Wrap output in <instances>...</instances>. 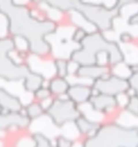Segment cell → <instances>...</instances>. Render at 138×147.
Listing matches in <instances>:
<instances>
[{
  "instance_id": "cell-1",
  "label": "cell",
  "mask_w": 138,
  "mask_h": 147,
  "mask_svg": "<svg viewBox=\"0 0 138 147\" xmlns=\"http://www.w3.org/2000/svg\"><path fill=\"white\" fill-rule=\"evenodd\" d=\"M0 11L9 18L10 34L25 37L30 45L53 33L57 25L51 21L38 22L30 16L29 7L16 5L12 1H0Z\"/></svg>"
},
{
  "instance_id": "cell-2",
  "label": "cell",
  "mask_w": 138,
  "mask_h": 147,
  "mask_svg": "<svg viewBox=\"0 0 138 147\" xmlns=\"http://www.w3.org/2000/svg\"><path fill=\"white\" fill-rule=\"evenodd\" d=\"M76 27L65 22L57 25L56 30L45 37L51 47V56L55 60H70L72 55L81 48V45L72 40Z\"/></svg>"
},
{
  "instance_id": "cell-3",
  "label": "cell",
  "mask_w": 138,
  "mask_h": 147,
  "mask_svg": "<svg viewBox=\"0 0 138 147\" xmlns=\"http://www.w3.org/2000/svg\"><path fill=\"white\" fill-rule=\"evenodd\" d=\"M101 1H77L76 9L81 11L85 16L98 28L100 33H104L113 28V22L118 16V9L107 10Z\"/></svg>"
},
{
  "instance_id": "cell-4",
  "label": "cell",
  "mask_w": 138,
  "mask_h": 147,
  "mask_svg": "<svg viewBox=\"0 0 138 147\" xmlns=\"http://www.w3.org/2000/svg\"><path fill=\"white\" fill-rule=\"evenodd\" d=\"M81 46L91 53H93L94 56L99 51H107L111 58V65L124 61V56L120 45L117 42L106 40L100 32L88 35L83 42L81 44Z\"/></svg>"
},
{
  "instance_id": "cell-5",
  "label": "cell",
  "mask_w": 138,
  "mask_h": 147,
  "mask_svg": "<svg viewBox=\"0 0 138 147\" xmlns=\"http://www.w3.org/2000/svg\"><path fill=\"white\" fill-rule=\"evenodd\" d=\"M27 130L33 135H40L47 138L56 147V138L59 136V126L54 122L48 113H44L40 118L31 120Z\"/></svg>"
},
{
  "instance_id": "cell-6",
  "label": "cell",
  "mask_w": 138,
  "mask_h": 147,
  "mask_svg": "<svg viewBox=\"0 0 138 147\" xmlns=\"http://www.w3.org/2000/svg\"><path fill=\"white\" fill-rule=\"evenodd\" d=\"M47 113L58 126L63 125L67 122L76 121L80 117L78 106L72 100L59 101L55 99L53 107Z\"/></svg>"
},
{
  "instance_id": "cell-7",
  "label": "cell",
  "mask_w": 138,
  "mask_h": 147,
  "mask_svg": "<svg viewBox=\"0 0 138 147\" xmlns=\"http://www.w3.org/2000/svg\"><path fill=\"white\" fill-rule=\"evenodd\" d=\"M25 64L30 70V72L41 75L43 79L52 80L55 76H57L56 63L55 59H53L52 56L41 57L33 53H29Z\"/></svg>"
},
{
  "instance_id": "cell-8",
  "label": "cell",
  "mask_w": 138,
  "mask_h": 147,
  "mask_svg": "<svg viewBox=\"0 0 138 147\" xmlns=\"http://www.w3.org/2000/svg\"><path fill=\"white\" fill-rule=\"evenodd\" d=\"M30 73V70L24 65H16L8 57H0V79L11 82L24 81Z\"/></svg>"
},
{
  "instance_id": "cell-9",
  "label": "cell",
  "mask_w": 138,
  "mask_h": 147,
  "mask_svg": "<svg viewBox=\"0 0 138 147\" xmlns=\"http://www.w3.org/2000/svg\"><path fill=\"white\" fill-rule=\"evenodd\" d=\"M93 88L96 89L100 94L116 96L121 93H125L129 88V83L125 80L117 79L112 75L109 80H98L93 85Z\"/></svg>"
},
{
  "instance_id": "cell-10",
  "label": "cell",
  "mask_w": 138,
  "mask_h": 147,
  "mask_svg": "<svg viewBox=\"0 0 138 147\" xmlns=\"http://www.w3.org/2000/svg\"><path fill=\"white\" fill-rule=\"evenodd\" d=\"M31 120L20 112H1L0 113V130H8L12 126H18L27 130Z\"/></svg>"
},
{
  "instance_id": "cell-11",
  "label": "cell",
  "mask_w": 138,
  "mask_h": 147,
  "mask_svg": "<svg viewBox=\"0 0 138 147\" xmlns=\"http://www.w3.org/2000/svg\"><path fill=\"white\" fill-rule=\"evenodd\" d=\"M66 13H67V22L70 23L76 28H80V30L85 31L88 35L99 32L98 28L85 18V14L81 11L76 9V7H74V9L69 10L68 12H66Z\"/></svg>"
},
{
  "instance_id": "cell-12",
  "label": "cell",
  "mask_w": 138,
  "mask_h": 147,
  "mask_svg": "<svg viewBox=\"0 0 138 147\" xmlns=\"http://www.w3.org/2000/svg\"><path fill=\"white\" fill-rule=\"evenodd\" d=\"M5 147H37L36 137L29 130H22L14 135H9Z\"/></svg>"
},
{
  "instance_id": "cell-13",
  "label": "cell",
  "mask_w": 138,
  "mask_h": 147,
  "mask_svg": "<svg viewBox=\"0 0 138 147\" xmlns=\"http://www.w3.org/2000/svg\"><path fill=\"white\" fill-rule=\"evenodd\" d=\"M77 106H78V111L80 113V117L85 118L92 123H96L100 125L105 124L106 117L104 115V112L96 109L90 101H87V102H83V104H80Z\"/></svg>"
},
{
  "instance_id": "cell-14",
  "label": "cell",
  "mask_w": 138,
  "mask_h": 147,
  "mask_svg": "<svg viewBox=\"0 0 138 147\" xmlns=\"http://www.w3.org/2000/svg\"><path fill=\"white\" fill-rule=\"evenodd\" d=\"M78 75L96 82L98 80H109L112 76V73L110 68H103L96 64H92L88 67H80Z\"/></svg>"
},
{
  "instance_id": "cell-15",
  "label": "cell",
  "mask_w": 138,
  "mask_h": 147,
  "mask_svg": "<svg viewBox=\"0 0 138 147\" xmlns=\"http://www.w3.org/2000/svg\"><path fill=\"white\" fill-rule=\"evenodd\" d=\"M68 94L70 99L76 105H80L89 101L92 96V87L82 86V85H74L68 89Z\"/></svg>"
},
{
  "instance_id": "cell-16",
  "label": "cell",
  "mask_w": 138,
  "mask_h": 147,
  "mask_svg": "<svg viewBox=\"0 0 138 147\" xmlns=\"http://www.w3.org/2000/svg\"><path fill=\"white\" fill-rule=\"evenodd\" d=\"M76 124L79 129L81 136L85 138V141L93 138L98 134V132L102 126L100 124H96V123H92V122L88 121L82 117H79L76 120Z\"/></svg>"
},
{
  "instance_id": "cell-17",
  "label": "cell",
  "mask_w": 138,
  "mask_h": 147,
  "mask_svg": "<svg viewBox=\"0 0 138 147\" xmlns=\"http://www.w3.org/2000/svg\"><path fill=\"white\" fill-rule=\"evenodd\" d=\"M89 101L92 104V106L96 109L102 111L104 113L107 110H110L112 108L116 107L115 97L114 96H109V95L99 94V95H96V96H92Z\"/></svg>"
},
{
  "instance_id": "cell-18",
  "label": "cell",
  "mask_w": 138,
  "mask_h": 147,
  "mask_svg": "<svg viewBox=\"0 0 138 147\" xmlns=\"http://www.w3.org/2000/svg\"><path fill=\"white\" fill-rule=\"evenodd\" d=\"M59 135L66 137L72 142H76L78 140H85L80 134L79 129L76 124V121L67 122V123L59 126Z\"/></svg>"
},
{
  "instance_id": "cell-19",
  "label": "cell",
  "mask_w": 138,
  "mask_h": 147,
  "mask_svg": "<svg viewBox=\"0 0 138 147\" xmlns=\"http://www.w3.org/2000/svg\"><path fill=\"white\" fill-rule=\"evenodd\" d=\"M71 59L74 60L77 63H79L80 67H88V65L96 64V56L91 53L90 51H88L87 49L82 48V46L79 50H77L72 55Z\"/></svg>"
},
{
  "instance_id": "cell-20",
  "label": "cell",
  "mask_w": 138,
  "mask_h": 147,
  "mask_svg": "<svg viewBox=\"0 0 138 147\" xmlns=\"http://www.w3.org/2000/svg\"><path fill=\"white\" fill-rule=\"evenodd\" d=\"M110 70H111V73L113 76H115L117 79L125 80V81H128L133 75L132 70H130V65L125 61L113 64L110 67Z\"/></svg>"
},
{
  "instance_id": "cell-21",
  "label": "cell",
  "mask_w": 138,
  "mask_h": 147,
  "mask_svg": "<svg viewBox=\"0 0 138 147\" xmlns=\"http://www.w3.org/2000/svg\"><path fill=\"white\" fill-rule=\"evenodd\" d=\"M70 87L67 80L64 78H59V76H55L54 79L49 80V90L54 97L58 96L64 93H68V89Z\"/></svg>"
},
{
  "instance_id": "cell-22",
  "label": "cell",
  "mask_w": 138,
  "mask_h": 147,
  "mask_svg": "<svg viewBox=\"0 0 138 147\" xmlns=\"http://www.w3.org/2000/svg\"><path fill=\"white\" fill-rule=\"evenodd\" d=\"M44 80L41 75L35 73H32L30 72L29 75L24 79L23 81V84H24V88L27 92H30V93H35L37 89H40L43 86V83H44Z\"/></svg>"
},
{
  "instance_id": "cell-23",
  "label": "cell",
  "mask_w": 138,
  "mask_h": 147,
  "mask_svg": "<svg viewBox=\"0 0 138 147\" xmlns=\"http://www.w3.org/2000/svg\"><path fill=\"white\" fill-rule=\"evenodd\" d=\"M24 108H25L27 117L30 120L37 119V118H40V117L45 113L44 110L42 109L41 105H40V102H37V101H33V102H31L30 105L24 107Z\"/></svg>"
},
{
  "instance_id": "cell-24",
  "label": "cell",
  "mask_w": 138,
  "mask_h": 147,
  "mask_svg": "<svg viewBox=\"0 0 138 147\" xmlns=\"http://www.w3.org/2000/svg\"><path fill=\"white\" fill-rule=\"evenodd\" d=\"M13 44H14V49L21 53H30V42L25 37L20 36V35H13L12 36Z\"/></svg>"
},
{
  "instance_id": "cell-25",
  "label": "cell",
  "mask_w": 138,
  "mask_h": 147,
  "mask_svg": "<svg viewBox=\"0 0 138 147\" xmlns=\"http://www.w3.org/2000/svg\"><path fill=\"white\" fill-rule=\"evenodd\" d=\"M14 49L12 36L0 38V57H7L8 53Z\"/></svg>"
},
{
  "instance_id": "cell-26",
  "label": "cell",
  "mask_w": 138,
  "mask_h": 147,
  "mask_svg": "<svg viewBox=\"0 0 138 147\" xmlns=\"http://www.w3.org/2000/svg\"><path fill=\"white\" fill-rule=\"evenodd\" d=\"M11 36L10 34V21L9 18L2 11H0V38Z\"/></svg>"
},
{
  "instance_id": "cell-27",
  "label": "cell",
  "mask_w": 138,
  "mask_h": 147,
  "mask_svg": "<svg viewBox=\"0 0 138 147\" xmlns=\"http://www.w3.org/2000/svg\"><path fill=\"white\" fill-rule=\"evenodd\" d=\"M27 56H29V53H21V51H18L16 49H13L12 51L8 53L7 57L16 65H24L25 62H27Z\"/></svg>"
},
{
  "instance_id": "cell-28",
  "label": "cell",
  "mask_w": 138,
  "mask_h": 147,
  "mask_svg": "<svg viewBox=\"0 0 138 147\" xmlns=\"http://www.w3.org/2000/svg\"><path fill=\"white\" fill-rule=\"evenodd\" d=\"M55 63H56V74H57V76L66 79L68 76V73H67L68 60L59 59V60H55Z\"/></svg>"
},
{
  "instance_id": "cell-29",
  "label": "cell",
  "mask_w": 138,
  "mask_h": 147,
  "mask_svg": "<svg viewBox=\"0 0 138 147\" xmlns=\"http://www.w3.org/2000/svg\"><path fill=\"white\" fill-rule=\"evenodd\" d=\"M129 96L125 93H121L115 96V102H116V107L121 110H125L127 107L128 102H129Z\"/></svg>"
},
{
  "instance_id": "cell-30",
  "label": "cell",
  "mask_w": 138,
  "mask_h": 147,
  "mask_svg": "<svg viewBox=\"0 0 138 147\" xmlns=\"http://www.w3.org/2000/svg\"><path fill=\"white\" fill-rule=\"evenodd\" d=\"M33 95H34V100L37 101V102H40V101H42V100L46 99V98L51 97V96H53L52 93H51V90H49V88H46V87H41L40 89H37Z\"/></svg>"
},
{
  "instance_id": "cell-31",
  "label": "cell",
  "mask_w": 138,
  "mask_h": 147,
  "mask_svg": "<svg viewBox=\"0 0 138 147\" xmlns=\"http://www.w3.org/2000/svg\"><path fill=\"white\" fill-rule=\"evenodd\" d=\"M125 110L127 111L128 113L133 115V116L138 117V96L129 99V102H128V105Z\"/></svg>"
},
{
  "instance_id": "cell-32",
  "label": "cell",
  "mask_w": 138,
  "mask_h": 147,
  "mask_svg": "<svg viewBox=\"0 0 138 147\" xmlns=\"http://www.w3.org/2000/svg\"><path fill=\"white\" fill-rule=\"evenodd\" d=\"M80 70V64L77 63L74 60L70 59L68 60V64H67V73L68 76H72V75H77Z\"/></svg>"
},
{
  "instance_id": "cell-33",
  "label": "cell",
  "mask_w": 138,
  "mask_h": 147,
  "mask_svg": "<svg viewBox=\"0 0 138 147\" xmlns=\"http://www.w3.org/2000/svg\"><path fill=\"white\" fill-rule=\"evenodd\" d=\"M87 36H88V34H87L85 31H82V30H80V28H76V31H74V36H72V40H74V42L81 45Z\"/></svg>"
},
{
  "instance_id": "cell-34",
  "label": "cell",
  "mask_w": 138,
  "mask_h": 147,
  "mask_svg": "<svg viewBox=\"0 0 138 147\" xmlns=\"http://www.w3.org/2000/svg\"><path fill=\"white\" fill-rule=\"evenodd\" d=\"M54 102H55V97H54V96H51V97H48L46 99L40 101V105H41L42 109L44 110V112L47 113L48 111L51 110V108L53 107Z\"/></svg>"
},
{
  "instance_id": "cell-35",
  "label": "cell",
  "mask_w": 138,
  "mask_h": 147,
  "mask_svg": "<svg viewBox=\"0 0 138 147\" xmlns=\"http://www.w3.org/2000/svg\"><path fill=\"white\" fill-rule=\"evenodd\" d=\"M72 144H74L72 141H70V140L61 136V135H59L56 138V147H71Z\"/></svg>"
},
{
  "instance_id": "cell-36",
  "label": "cell",
  "mask_w": 138,
  "mask_h": 147,
  "mask_svg": "<svg viewBox=\"0 0 138 147\" xmlns=\"http://www.w3.org/2000/svg\"><path fill=\"white\" fill-rule=\"evenodd\" d=\"M36 137V142H37V147H55L52 143L48 141L47 138L40 135H35Z\"/></svg>"
},
{
  "instance_id": "cell-37",
  "label": "cell",
  "mask_w": 138,
  "mask_h": 147,
  "mask_svg": "<svg viewBox=\"0 0 138 147\" xmlns=\"http://www.w3.org/2000/svg\"><path fill=\"white\" fill-rule=\"evenodd\" d=\"M128 83H129L130 87H133L137 92V96H138V74H133L132 78L128 80Z\"/></svg>"
},
{
  "instance_id": "cell-38",
  "label": "cell",
  "mask_w": 138,
  "mask_h": 147,
  "mask_svg": "<svg viewBox=\"0 0 138 147\" xmlns=\"http://www.w3.org/2000/svg\"><path fill=\"white\" fill-rule=\"evenodd\" d=\"M55 99L59 100V101H68V100H71L70 99V97H69L68 93H64V94L58 95V96H56V97H55Z\"/></svg>"
},
{
  "instance_id": "cell-39",
  "label": "cell",
  "mask_w": 138,
  "mask_h": 147,
  "mask_svg": "<svg viewBox=\"0 0 138 147\" xmlns=\"http://www.w3.org/2000/svg\"><path fill=\"white\" fill-rule=\"evenodd\" d=\"M71 147H85V140H78L74 142Z\"/></svg>"
},
{
  "instance_id": "cell-40",
  "label": "cell",
  "mask_w": 138,
  "mask_h": 147,
  "mask_svg": "<svg viewBox=\"0 0 138 147\" xmlns=\"http://www.w3.org/2000/svg\"><path fill=\"white\" fill-rule=\"evenodd\" d=\"M130 70H132V73L133 74H138V63L130 64Z\"/></svg>"
},
{
  "instance_id": "cell-41",
  "label": "cell",
  "mask_w": 138,
  "mask_h": 147,
  "mask_svg": "<svg viewBox=\"0 0 138 147\" xmlns=\"http://www.w3.org/2000/svg\"><path fill=\"white\" fill-rule=\"evenodd\" d=\"M128 23H129V24H135V25H138V13L134 16L133 19L128 22Z\"/></svg>"
}]
</instances>
